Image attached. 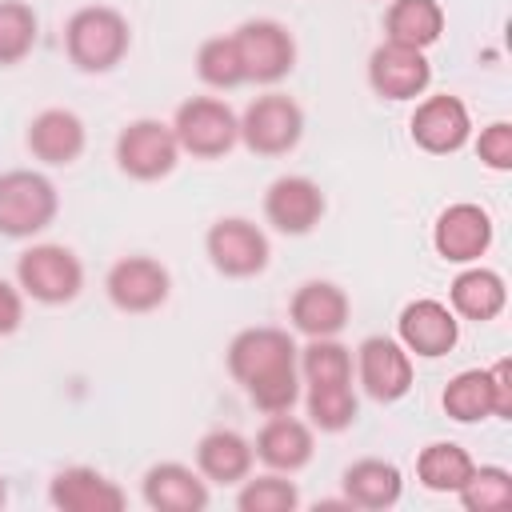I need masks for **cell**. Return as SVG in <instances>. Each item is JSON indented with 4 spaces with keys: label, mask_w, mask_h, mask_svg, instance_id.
Listing matches in <instances>:
<instances>
[{
    "label": "cell",
    "mask_w": 512,
    "mask_h": 512,
    "mask_svg": "<svg viewBox=\"0 0 512 512\" xmlns=\"http://www.w3.org/2000/svg\"><path fill=\"white\" fill-rule=\"evenodd\" d=\"M472 468H476V460L452 440H432L416 456V480L428 492H460V484L472 476Z\"/></svg>",
    "instance_id": "27"
},
{
    "label": "cell",
    "mask_w": 512,
    "mask_h": 512,
    "mask_svg": "<svg viewBox=\"0 0 512 512\" xmlns=\"http://www.w3.org/2000/svg\"><path fill=\"white\" fill-rule=\"evenodd\" d=\"M508 304V288H504V276L492 272V268H464L452 284H448V308L460 316V320H496Z\"/></svg>",
    "instance_id": "24"
},
{
    "label": "cell",
    "mask_w": 512,
    "mask_h": 512,
    "mask_svg": "<svg viewBox=\"0 0 512 512\" xmlns=\"http://www.w3.org/2000/svg\"><path fill=\"white\" fill-rule=\"evenodd\" d=\"M104 292L108 300L120 308V312H132V316H144V312H156L168 292H172V276L160 260L152 256H124L108 268L104 276Z\"/></svg>",
    "instance_id": "12"
},
{
    "label": "cell",
    "mask_w": 512,
    "mask_h": 512,
    "mask_svg": "<svg viewBox=\"0 0 512 512\" xmlns=\"http://www.w3.org/2000/svg\"><path fill=\"white\" fill-rule=\"evenodd\" d=\"M180 160V144L172 136V124H160L152 116H140L120 128L116 136V168L132 180H164Z\"/></svg>",
    "instance_id": "8"
},
{
    "label": "cell",
    "mask_w": 512,
    "mask_h": 512,
    "mask_svg": "<svg viewBox=\"0 0 512 512\" xmlns=\"http://www.w3.org/2000/svg\"><path fill=\"white\" fill-rule=\"evenodd\" d=\"M172 136L180 152L196 160H220L240 144V116L216 96H192L176 108Z\"/></svg>",
    "instance_id": "4"
},
{
    "label": "cell",
    "mask_w": 512,
    "mask_h": 512,
    "mask_svg": "<svg viewBox=\"0 0 512 512\" xmlns=\"http://www.w3.org/2000/svg\"><path fill=\"white\" fill-rule=\"evenodd\" d=\"M140 496L156 512H204L208 508V480L180 460H160L144 472Z\"/></svg>",
    "instance_id": "20"
},
{
    "label": "cell",
    "mask_w": 512,
    "mask_h": 512,
    "mask_svg": "<svg viewBox=\"0 0 512 512\" xmlns=\"http://www.w3.org/2000/svg\"><path fill=\"white\" fill-rule=\"evenodd\" d=\"M444 32V8L436 0H392L384 12V40L408 48H432Z\"/></svg>",
    "instance_id": "25"
},
{
    "label": "cell",
    "mask_w": 512,
    "mask_h": 512,
    "mask_svg": "<svg viewBox=\"0 0 512 512\" xmlns=\"http://www.w3.org/2000/svg\"><path fill=\"white\" fill-rule=\"evenodd\" d=\"M396 340L408 348V356H424V360H436V356H448L460 340V320L448 304L432 300V296H420L412 304L400 308L396 316Z\"/></svg>",
    "instance_id": "14"
},
{
    "label": "cell",
    "mask_w": 512,
    "mask_h": 512,
    "mask_svg": "<svg viewBox=\"0 0 512 512\" xmlns=\"http://www.w3.org/2000/svg\"><path fill=\"white\" fill-rule=\"evenodd\" d=\"M244 84H280L296 68V40L280 20H244L236 32Z\"/></svg>",
    "instance_id": "7"
},
{
    "label": "cell",
    "mask_w": 512,
    "mask_h": 512,
    "mask_svg": "<svg viewBox=\"0 0 512 512\" xmlns=\"http://www.w3.org/2000/svg\"><path fill=\"white\" fill-rule=\"evenodd\" d=\"M48 500L60 512H120L128 504L124 488L88 464L60 468L48 484Z\"/></svg>",
    "instance_id": "17"
},
{
    "label": "cell",
    "mask_w": 512,
    "mask_h": 512,
    "mask_svg": "<svg viewBox=\"0 0 512 512\" xmlns=\"http://www.w3.org/2000/svg\"><path fill=\"white\" fill-rule=\"evenodd\" d=\"M56 208H60V196L44 172H32V168L0 172V236L32 240L56 220Z\"/></svg>",
    "instance_id": "3"
},
{
    "label": "cell",
    "mask_w": 512,
    "mask_h": 512,
    "mask_svg": "<svg viewBox=\"0 0 512 512\" xmlns=\"http://www.w3.org/2000/svg\"><path fill=\"white\" fill-rule=\"evenodd\" d=\"M24 144L40 164L64 168V164H76L84 156L88 132H84V120L72 108H44V112L32 116V124L24 132Z\"/></svg>",
    "instance_id": "18"
},
{
    "label": "cell",
    "mask_w": 512,
    "mask_h": 512,
    "mask_svg": "<svg viewBox=\"0 0 512 512\" xmlns=\"http://www.w3.org/2000/svg\"><path fill=\"white\" fill-rule=\"evenodd\" d=\"M440 404H444V412L456 424H480V420L496 416V396H492L488 368H464V372H456L444 384Z\"/></svg>",
    "instance_id": "26"
},
{
    "label": "cell",
    "mask_w": 512,
    "mask_h": 512,
    "mask_svg": "<svg viewBox=\"0 0 512 512\" xmlns=\"http://www.w3.org/2000/svg\"><path fill=\"white\" fill-rule=\"evenodd\" d=\"M348 312H352L348 292L340 284H332V280H308L288 300V320L308 340H316V336H340V328L348 324Z\"/></svg>",
    "instance_id": "19"
},
{
    "label": "cell",
    "mask_w": 512,
    "mask_h": 512,
    "mask_svg": "<svg viewBox=\"0 0 512 512\" xmlns=\"http://www.w3.org/2000/svg\"><path fill=\"white\" fill-rule=\"evenodd\" d=\"M16 284L36 304H68L84 288V264L64 244H32L16 256Z\"/></svg>",
    "instance_id": "5"
},
{
    "label": "cell",
    "mask_w": 512,
    "mask_h": 512,
    "mask_svg": "<svg viewBox=\"0 0 512 512\" xmlns=\"http://www.w3.org/2000/svg\"><path fill=\"white\" fill-rule=\"evenodd\" d=\"M252 440H244L236 428H212L196 444V472L208 484H240L252 472Z\"/></svg>",
    "instance_id": "22"
},
{
    "label": "cell",
    "mask_w": 512,
    "mask_h": 512,
    "mask_svg": "<svg viewBox=\"0 0 512 512\" xmlns=\"http://www.w3.org/2000/svg\"><path fill=\"white\" fill-rule=\"evenodd\" d=\"M204 252H208V264L228 276V280H248V276H260L268 268V236L244 220V216H224L216 220L208 232H204Z\"/></svg>",
    "instance_id": "9"
},
{
    "label": "cell",
    "mask_w": 512,
    "mask_h": 512,
    "mask_svg": "<svg viewBox=\"0 0 512 512\" xmlns=\"http://www.w3.org/2000/svg\"><path fill=\"white\" fill-rule=\"evenodd\" d=\"M300 504V488L284 472H264L256 480H240L236 508L240 512H292Z\"/></svg>",
    "instance_id": "33"
},
{
    "label": "cell",
    "mask_w": 512,
    "mask_h": 512,
    "mask_svg": "<svg viewBox=\"0 0 512 512\" xmlns=\"http://www.w3.org/2000/svg\"><path fill=\"white\" fill-rule=\"evenodd\" d=\"M368 84L384 100H416L432 84V64H428V56L420 48L384 40L368 56Z\"/></svg>",
    "instance_id": "13"
},
{
    "label": "cell",
    "mask_w": 512,
    "mask_h": 512,
    "mask_svg": "<svg viewBox=\"0 0 512 512\" xmlns=\"http://www.w3.org/2000/svg\"><path fill=\"white\" fill-rule=\"evenodd\" d=\"M304 136V108L284 92L256 96L240 116V144L256 156H288Z\"/></svg>",
    "instance_id": "6"
},
{
    "label": "cell",
    "mask_w": 512,
    "mask_h": 512,
    "mask_svg": "<svg viewBox=\"0 0 512 512\" xmlns=\"http://www.w3.org/2000/svg\"><path fill=\"white\" fill-rule=\"evenodd\" d=\"M20 320H24V292H20V284L0 276V336H12L20 328Z\"/></svg>",
    "instance_id": "35"
},
{
    "label": "cell",
    "mask_w": 512,
    "mask_h": 512,
    "mask_svg": "<svg viewBox=\"0 0 512 512\" xmlns=\"http://www.w3.org/2000/svg\"><path fill=\"white\" fill-rule=\"evenodd\" d=\"M196 76L216 92H228V88L244 84V68H240V52H236L232 32L228 36H208L196 48Z\"/></svg>",
    "instance_id": "30"
},
{
    "label": "cell",
    "mask_w": 512,
    "mask_h": 512,
    "mask_svg": "<svg viewBox=\"0 0 512 512\" xmlns=\"http://www.w3.org/2000/svg\"><path fill=\"white\" fill-rule=\"evenodd\" d=\"M460 504L468 512H504L512 508V472L500 464H480L472 476L460 484Z\"/></svg>",
    "instance_id": "31"
},
{
    "label": "cell",
    "mask_w": 512,
    "mask_h": 512,
    "mask_svg": "<svg viewBox=\"0 0 512 512\" xmlns=\"http://www.w3.org/2000/svg\"><path fill=\"white\" fill-rule=\"evenodd\" d=\"M36 12L24 0H0V68L20 64L36 48Z\"/></svg>",
    "instance_id": "32"
},
{
    "label": "cell",
    "mask_w": 512,
    "mask_h": 512,
    "mask_svg": "<svg viewBox=\"0 0 512 512\" xmlns=\"http://www.w3.org/2000/svg\"><path fill=\"white\" fill-rule=\"evenodd\" d=\"M324 208V192L308 176H276L264 192V220L284 236H308Z\"/></svg>",
    "instance_id": "16"
},
{
    "label": "cell",
    "mask_w": 512,
    "mask_h": 512,
    "mask_svg": "<svg viewBox=\"0 0 512 512\" xmlns=\"http://www.w3.org/2000/svg\"><path fill=\"white\" fill-rule=\"evenodd\" d=\"M488 380H492V396H496V416H512V360H496L488 368Z\"/></svg>",
    "instance_id": "36"
},
{
    "label": "cell",
    "mask_w": 512,
    "mask_h": 512,
    "mask_svg": "<svg viewBox=\"0 0 512 512\" xmlns=\"http://www.w3.org/2000/svg\"><path fill=\"white\" fill-rule=\"evenodd\" d=\"M4 500H8V488H4V480H0V504H4Z\"/></svg>",
    "instance_id": "37"
},
{
    "label": "cell",
    "mask_w": 512,
    "mask_h": 512,
    "mask_svg": "<svg viewBox=\"0 0 512 512\" xmlns=\"http://www.w3.org/2000/svg\"><path fill=\"white\" fill-rule=\"evenodd\" d=\"M356 380L380 404L404 400L408 388H412V356H408V348L400 340H392V336L360 340V348H356Z\"/></svg>",
    "instance_id": "10"
},
{
    "label": "cell",
    "mask_w": 512,
    "mask_h": 512,
    "mask_svg": "<svg viewBox=\"0 0 512 512\" xmlns=\"http://www.w3.org/2000/svg\"><path fill=\"white\" fill-rule=\"evenodd\" d=\"M64 48L80 72H112L132 48L128 16L108 4L76 8L64 24Z\"/></svg>",
    "instance_id": "2"
},
{
    "label": "cell",
    "mask_w": 512,
    "mask_h": 512,
    "mask_svg": "<svg viewBox=\"0 0 512 512\" xmlns=\"http://www.w3.org/2000/svg\"><path fill=\"white\" fill-rule=\"evenodd\" d=\"M476 156H480L484 168L508 172V168H512V124H508V120H496V124L480 128V136H476Z\"/></svg>",
    "instance_id": "34"
},
{
    "label": "cell",
    "mask_w": 512,
    "mask_h": 512,
    "mask_svg": "<svg viewBox=\"0 0 512 512\" xmlns=\"http://www.w3.org/2000/svg\"><path fill=\"white\" fill-rule=\"evenodd\" d=\"M432 248L448 264H476L492 248V216L480 204H448L432 224Z\"/></svg>",
    "instance_id": "15"
},
{
    "label": "cell",
    "mask_w": 512,
    "mask_h": 512,
    "mask_svg": "<svg viewBox=\"0 0 512 512\" xmlns=\"http://www.w3.org/2000/svg\"><path fill=\"white\" fill-rule=\"evenodd\" d=\"M228 372L232 380L248 392V400L276 416V412H292V404L300 400V368H296V344L284 328L272 324H256L232 336L228 344Z\"/></svg>",
    "instance_id": "1"
},
{
    "label": "cell",
    "mask_w": 512,
    "mask_h": 512,
    "mask_svg": "<svg viewBox=\"0 0 512 512\" xmlns=\"http://www.w3.org/2000/svg\"><path fill=\"white\" fill-rule=\"evenodd\" d=\"M308 424L320 432H344L360 416V400L352 392V380H328V384H308L304 392Z\"/></svg>",
    "instance_id": "28"
},
{
    "label": "cell",
    "mask_w": 512,
    "mask_h": 512,
    "mask_svg": "<svg viewBox=\"0 0 512 512\" xmlns=\"http://www.w3.org/2000/svg\"><path fill=\"white\" fill-rule=\"evenodd\" d=\"M252 452H256V460H260L268 472L292 476V472H300V468L312 460V452H316L312 424H304V420H296V416H288V412H276V416H268V424L256 432Z\"/></svg>",
    "instance_id": "21"
},
{
    "label": "cell",
    "mask_w": 512,
    "mask_h": 512,
    "mask_svg": "<svg viewBox=\"0 0 512 512\" xmlns=\"http://www.w3.org/2000/svg\"><path fill=\"white\" fill-rule=\"evenodd\" d=\"M296 368L304 384H328V380H352V352L336 336H316L304 348H296Z\"/></svg>",
    "instance_id": "29"
},
{
    "label": "cell",
    "mask_w": 512,
    "mask_h": 512,
    "mask_svg": "<svg viewBox=\"0 0 512 512\" xmlns=\"http://www.w3.org/2000/svg\"><path fill=\"white\" fill-rule=\"evenodd\" d=\"M408 132H412V144L432 152V156H452L460 152L468 140H472V116H468V104L460 96H424L408 120Z\"/></svg>",
    "instance_id": "11"
},
{
    "label": "cell",
    "mask_w": 512,
    "mask_h": 512,
    "mask_svg": "<svg viewBox=\"0 0 512 512\" xmlns=\"http://www.w3.org/2000/svg\"><path fill=\"white\" fill-rule=\"evenodd\" d=\"M400 496H404V476L392 460L364 456L344 468V504L348 508L380 512V508H392Z\"/></svg>",
    "instance_id": "23"
}]
</instances>
